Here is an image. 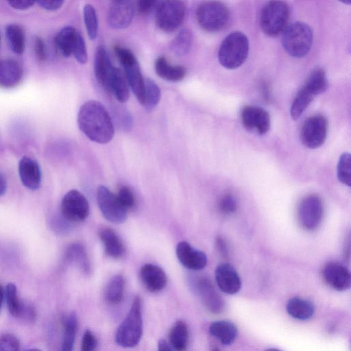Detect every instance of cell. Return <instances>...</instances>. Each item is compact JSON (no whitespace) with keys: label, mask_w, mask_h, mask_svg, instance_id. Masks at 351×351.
Returning <instances> with one entry per match:
<instances>
[{"label":"cell","mask_w":351,"mask_h":351,"mask_svg":"<svg viewBox=\"0 0 351 351\" xmlns=\"http://www.w3.org/2000/svg\"><path fill=\"white\" fill-rule=\"evenodd\" d=\"M81 132L90 141L100 144L110 142L114 134L111 117L99 101L90 100L83 104L77 114Z\"/></svg>","instance_id":"obj_1"},{"label":"cell","mask_w":351,"mask_h":351,"mask_svg":"<svg viewBox=\"0 0 351 351\" xmlns=\"http://www.w3.org/2000/svg\"><path fill=\"white\" fill-rule=\"evenodd\" d=\"M142 301L136 296L132 302L130 311L118 327L115 341L123 348L136 346L143 335Z\"/></svg>","instance_id":"obj_2"},{"label":"cell","mask_w":351,"mask_h":351,"mask_svg":"<svg viewBox=\"0 0 351 351\" xmlns=\"http://www.w3.org/2000/svg\"><path fill=\"white\" fill-rule=\"evenodd\" d=\"M249 52V41L241 32H233L222 41L218 51L220 64L228 69H234L243 64Z\"/></svg>","instance_id":"obj_3"},{"label":"cell","mask_w":351,"mask_h":351,"mask_svg":"<svg viewBox=\"0 0 351 351\" xmlns=\"http://www.w3.org/2000/svg\"><path fill=\"white\" fill-rule=\"evenodd\" d=\"M313 37V32L307 24L295 22L282 32V44L291 56L302 58L311 50Z\"/></svg>","instance_id":"obj_4"},{"label":"cell","mask_w":351,"mask_h":351,"mask_svg":"<svg viewBox=\"0 0 351 351\" xmlns=\"http://www.w3.org/2000/svg\"><path fill=\"white\" fill-rule=\"evenodd\" d=\"M229 19L228 7L218 0L204 1L196 10V19L199 25L208 32L222 30L228 25Z\"/></svg>","instance_id":"obj_5"},{"label":"cell","mask_w":351,"mask_h":351,"mask_svg":"<svg viewBox=\"0 0 351 351\" xmlns=\"http://www.w3.org/2000/svg\"><path fill=\"white\" fill-rule=\"evenodd\" d=\"M289 14V7L283 0L269 1L260 16V26L263 33L271 37L278 36L286 28Z\"/></svg>","instance_id":"obj_6"},{"label":"cell","mask_w":351,"mask_h":351,"mask_svg":"<svg viewBox=\"0 0 351 351\" xmlns=\"http://www.w3.org/2000/svg\"><path fill=\"white\" fill-rule=\"evenodd\" d=\"M114 51L123 68V73L138 102L142 104L144 94V78L138 62L134 53L128 49L116 45Z\"/></svg>","instance_id":"obj_7"},{"label":"cell","mask_w":351,"mask_h":351,"mask_svg":"<svg viewBox=\"0 0 351 351\" xmlns=\"http://www.w3.org/2000/svg\"><path fill=\"white\" fill-rule=\"evenodd\" d=\"M185 13L182 0H163L156 11V25L164 32H173L182 24Z\"/></svg>","instance_id":"obj_8"},{"label":"cell","mask_w":351,"mask_h":351,"mask_svg":"<svg viewBox=\"0 0 351 351\" xmlns=\"http://www.w3.org/2000/svg\"><path fill=\"white\" fill-rule=\"evenodd\" d=\"M297 214L298 222L304 230L317 229L324 216L322 199L315 194L304 197L298 205Z\"/></svg>","instance_id":"obj_9"},{"label":"cell","mask_w":351,"mask_h":351,"mask_svg":"<svg viewBox=\"0 0 351 351\" xmlns=\"http://www.w3.org/2000/svg\"><path fill=\"white\" fill-rule=\"evenodd\" d=\"M98 206L103 216L110 222L120 224L128 217V210L120 203L117 195L104 186H99L96 195Z\"/></svg>","instance_id":"obj_10"},{"label":"cell","mask_w":351,"mask_h":351,"mask_svg":"<svg viewBox=\"0 0 351 351\" xmlns=\"http://www.w3.org/2000/svg\"><path fill=\"white\" fill-rule=\"evenodd\" d=\"M328 121L321 115H313L303 123L300 131V139L304 146L316 149L322 146L326 138Z\"/></svg>","instance_id":"obj_11"},{"label":"cell","mask_w":351,"mask_h":351,"mask_svg":"<svg viewBox=\"0 0 351 351\" xmlns=\"http://www.w3.org/2000/svg\"><path fill=\"white\" fill-rule=\"evenodd\" d=\"M89 204L86 197L77 190L68 191L61 202L62 217L70 222L84 221L89 214Z\"/></svg>","instance_id":"obj_12"},{"label":"cell","mask_w":351,"mask_h":351,"mask_svg":"<svg viewBox=\"0 0 351 351\" xmlns=\"http://www.w3.org/2000/svg\"><path fill=\"white\" fill-rule=\"evenodd\" d=\"M241 119L243 125L249 131L264 134L270 128V116L267 111L261 107H243L241 112Z\"/></svg>","instance_id":"obj_13"},{"label":"cell","mask_w":351,"mask_h":351,"mask_svg":"<svg viewBox=\"0 0 351 351\" xmlns=\"http://www.w3.org/2000/svg\"><path fill=\"white\" fill-rule=\"evenodd\" d=\"M322 276L325 282L333 289L343 291L350 287V271L339 262L330 261L327 263L322 269Z\"/></svg>","instance_id":"obj_14"},{"label":"cell","mask_w":351,"mask_h":351,"mask_svg":"<svg viewBox=\"0 0 351 351\" xmlns=\"http://www.w3.org/2000/svg\"><path fill=\"white\" fill-rule=\"evenodd\" d=\"M195 289L205 307L213 313H220L224 308V301L212 282L206 277H199Z\"/></svg>","instance_id":"obj_15"},{"label":"cell","mask_w":351,"mask_h":351,"mask_svg":"<svg viewBox=\"0 0 351 351\" xmlns=\"http://www.w3.org/2000/svg\"><path fill=\"white\" fill-rule=\"evenodd\" d=\"M176 254L180 263L189 269L200 270L207 264V256L205 253L194 248L186 241L178 243Z\"/></svg>","instance_id":"obj_16"},{"label":"cell","mask_w":351,"mask_h":351,"mask_svg":"<svg viewBox=\"0 0 351 351\" xmlns=\"http://www.w3.org/2000/svg\"><path fill=\"white\" fill-rule=\"evenodd\" d=\"M215 280L219 288L230 295L238 293L241 287V280L235 268L230 264L219 265L215 271Z\"/></svg>","instance_id":"obj_17"},{"label":"cell","mask_w":351,"mask_h":351,"mask_svg":"<svg viewBox=\"0 0 351 351\" xmlns=\"http://www.w3.org/2000/svg\"><path fill=\"white\" fill-rule=\"evenodd\" d=\"M134 18V8L127 0H117L108 12L107 21L114 29H123L130 25Z\"/></svg>","instance_id":"obj_18"},{"label":"cell","mask_w":351,"mask_h":351,"mask_svg":"<svg viewBox=\"0 0 351 351\" xmlns=\"http://www.w3.org/2000/svg\"><path fill=\"white\" fill-rule=\"evenodd\" d=\"M19 173L21 183L26 188L35 191L40 187L41 171L35 160L23 156L19 162Z\"/></svg>","instance_id":"obj_19"},{"label":"cell","mask_w":351,"mask_h":351,"mask_svg":"<svg viewBox=\"0 0 351 351\" xmlns=\"http://www.w3.org/2000/svg\"><path fill=\"white\" fill-rule=\"evenodd\" d=\"M140 276L145 288L151 292L162 291L167 285V276L164 270L154 264H145L141 268Z\"/></svg>","instance_id":"obj_20"},{"label":"cell","mask_w":351,"mask_h":351,"mask_svg":"<svg viewBox=\"0 0 351 351\" xmlns=\"http://www.w3.org/2000/svg\"><path fill=\"white\" fill-rule=\"evenodd\" d=\"M21 64L14 59L0 60V87L11 88L17 86L23 77Z\"/></svg>","instance_id":"obj_21"},{"label":"cell","mask_w":351,"mask_h":351,"mask_svg":"<svg viewBox=\"0 0 351 351\" xmlns=\"http://www.w3.org/2000/svg\"><path fill=\"white\" fill-rule=\"evenodd\" d=\"M114 68L106 49L98 46L94 58V73L97 81L105 90Z\"/></svg>","instance_id":"obj_22"},{"label":"cell","mask_w":351,"mask_h":351,"mask_svg":"<svg viewBox=\"0 0 351 351\" xmlns=\"http://www.w3.org/2000/svg\"><path fill=\"white\" fill-rule=\"evenodd\" d=\"M106 90L120 102H125L130 95L129 84L124 73L114 67Z\"/></svg>","instance_id":"obj_23"},{"label":"cell","mask_w":351,"mask_h":351,"mask_svg":"<svg viewBox=\"0 0 351 351\" xmlns=\"http://www.w3.org/2000/svg\"><path fill=\"white\" fill-rule=\"evenodd\" d=\"M208 331L211 336L219 340L223 345L232 344L238 335L237 326L228 320H219L211 323Z\"/></svg>","instance_id":"obj_24"},{"label":"cell","mask_w":351,"mask_h":351,"mask_svg":"<svg viewBox=\"0 0 351 351\" xmlns=\"http://www.w3.org/2000/svg\"><path fill=\"white\" fill-rule=\"evenodd\" d=\"M154 69L158 76L169 82L181 81L186 74V69L184 66L171 65L163 56L156 60Z\"/></svg>","instance_id":"obj_25"},{"label":"cell","mask_w":351,"mask_h":351,"mask_svg":"<svg viewBox=\"0 0 351 351\" xmlns=\"http://www.w3.org/2000/svg\"><path fill=\"white\" fill-rule=\"evenodd\" d=\"M80 32L72 26L62 28L55 38V45L58 52L67 58L72 55Z\"/></svg>","instance_id":"obj_26"},{"label":"cell","mask_w":351,"mask_h":351,"mask_svg":"<svg viewBox=\"0 0 351 351\" xmlns=\"http://www.w3.org/2000/svg\"><path fill=\"white\" fill-rule=\"evenodd\" d=\"M106 254L113 258H119L124 253V246L119 235L111 228H105L99 231Z\"/></svg>","instance_id":"obj_27"},{"label":"cell","mask_w":351,"mask_h":351,"mask_svg":"<svg viewBox=\"0 0 351 351\" xmlns=\"http://www.w3.org/2000/svg\"><path fill=\"white\" fill-rule=\"evenodd\" d=\"M66 260L86 274L90 272V263L83 245L73 243L69 245L65 254Z\"/></svg>","instance_id":"obj_28"},{"label":"cell","mask_w":351,"mask_h":351,"mask_svg":"<svg viewBox=\"0 0 351 351\" xmlns=\"http://www.w3.org/2000/svg\"><path fill=\"white\" fill-rule=\"evenodd\" d=\"M286 309L290 316L298 320H307L315 313V306L311 301L298 297L289 299Z\"/></svg>","instance_id":"obj_29"},{"label":"cell","mask_w":351,"mask_h":351,"mask_svg":"<svg viewBox=\"0 0 351 351\" xmlns=\"http://www.w3.org/2000/svg\"><path fill=\"white\" fill-rule=\"evenodd\" d=\"M189 342V330L183 320L177 321L170 330L169 343L173 350L182 351L186 350Z\"/></svg>","instance_id":"obj_30"},{"label":"cell","mask_w":351,"mask_h":351,"mask_svg":"<svg viewBox=\"0 0 351 351\" xmlns=\"http://www.w3.org/2000/svg\"><path fill=\"white\" fill-rule=\"evenodd\" d=\"M5 37L10 49L16 54H22L25 48V35L18 24L8 25L5 28Z\"/></svg>","instance_id":"obj_31"},{"label":"cell","mask_w":351,"mask_h":351,"mask_svg":"<svg viewBox=\"0 0 351 351\" xmlns=\"http://www.w3.org/2000/svg\"><path fill=\"white\" fill-rule=\"evenodd\" d=\"M125 279L119 274L115 275L107 283L104 291L106 302L111 304H117L123 298Z\"/></svg>","instance_id":"obj_32"},{"label":"cell","mask_w":351,"mask_h":351,"mask_svg":"<svg viewBox=\"0 0 351 351\" xmlns=\"http://www.w3.org/2000/svg\"><path fill=\"white\" fill-rule=\"evenodd\" d=\"M193 35L188 29H182L170 43V49L177 56L186 55L191 49Z\"/></svg>","instance_id":"obj_33"},{"label":"cell","mask_w":351,"mask_h":351,"mask_svg":"<svg viewBox=\"0 0 351 351\" xmlns=\"http://www.w3.org/2000/svg\"><path fill=\"white\" fill-rule=\"evenodd\" d=\"M304 87L314 96L324 93L328 88V81L324 70L315 69L308 77Z\"/></svg>","instance_id":"obj_34"},{"label":"cell","mask_w":351,"mask_h":351,"mask_svg":"<svg viewBox=\"0 0 351 351\" xmlns=\"http://www.w3.org/2000/svg\"><path fill=\"white\" fill-rule=\"evenodd\" d=\"M314 95L306 88H303L296 95L290 109V114L293 120H297L307 108L314 99Z\"/></svg>","instance_id":"obj_35"},{"label":"cell","mask_w":351,"mask_h":351,"mask_svg":"<svg viewBox=\"0 0 351 351\" xmlns=\"http://www.w3.org/2000/svg\"><path fill=\"white\" fill-rule=\"evenodd\" d=\"M77 317L74 312L71 313L65 319L64 336L62 344V350L71 351L75 342L77 328Z\"/></svg>","instance_id":"obj_36"},{"label":"cell","mask_w":351,"mask_h":351,"mask_svg":"<svg viewBox=\"0 0 351 351\" xmlns=\"http://www.w3.org/2000/svg\"><path fill=\"white\" fill-rule=\"evenodd\" d=\"M160 99V90L156 82L149 78H144V94L142 106L147 110H152Z\"/></svg>","instance_id":"obj_37"},{"label":"cell","mask_w":351,"mask_h":351,"mask_svg":"<svg viewBox=\"0 0 351 351\" xmlns=\"http://www.w3.org/2000/svg\"><path fill=\"white\" fill-rule=\"evenodd\" d=\"M4 298L5 300L9 313L14 317H19L23 302H21L17 293L16 285L12 283H8L4 289Z\"/></svg>","instance_id":"obj_38"},{"label":"cell","mask_w":351,"mask_h":351,"mask_svg":"<svg viewBox=\"0 0 351 351\" xmlns=\"http://www.w3.org/2000/svg\"><path fill=\"white\" fill-rule=\"evenodd\" d=\"M83 16L88 35L90 39L94 40L98 32V21L96 11L92 5H85Z\"/></svg>","instance_id":"obj_39"},{"label":"cell","mask_w":351,"mask_h":351,"mask_svg":"<svg viewBox=\"0 0 351 351\" xmlns=\"http://www.w3.org/2000/svg\"><path fill=\"white\" fill-rule=\"evenodd\" d=\"M337 178L343 184H351V156L349 153L341 155L337 165Z\"/></svg>","instance_id":"obj_40"},{"label":"cell","mask_w":351,"mask_h":351,"mask_svg":"<svg viewBox=\"0 0 351 351\" xmlns=\"http://www.w3.org/2000/svg\"><path fill=\"white\" fill-rule=\"evenodd\" d=\"M218 208L219 211L225 215L234 213L238 208L237 198L230 193L223 194L219 199Z\"/></svg>","instance_id":"obj_41"},{"label":"cell","mask_w":351,"mask_h":351,"mask_svg":"<svg viewBox=\"0 0 351 351\" xmlns=\"http://www.w3.org/2000/svg\"><path fill=\"white\" fill-rule=\"evenodd\" d=\"M122 206L127 210L132 208L135 205V197L132 190L126 186H121L117 195Z\"/></svg>","instance_id":"obj_42"},{"label":"cell","mask_w":351,"mask_h":351,"mask_svg":"<svg viewBox=\"0 0 351 351\" xmlns=\"http://www.w3.org/2000/svg\"><path fill=\"white\" fill-rule=\"evenodd\" d=\"M72 55L74 56L75 60L80 64H85L88 60L87 51L84 40L80 33L75 47L73 50Z\"/></svg>","instance_id":"obj_43"},{"label":"cell","mask_w":351,"mask_h":351,"mask_svg":"<svg viewBox=\"0 0 351 351\" xmlns=\"http://www.w3.org/2000/svg\"><path fill=\"white\" fill-rule=\"evenodd\" d=\"M19 348V340L14 335L7 333L0 336V350L17 351Z\"/></svg>","instance_id":"obj_44"},{"label":"cell","mask_w":351,"mask_h":351,"mask_svg":"<svg viewBox=\"0 0 351 351\" xmlns=\"http://www.w3.org/2000/svg\"><path fill=\"white\" fill-rule=\"evenodd\" d=\"M97 346V340L93 332L86 330L82 337L81 350L82 351H92L95 349Z\"/></svg>","instance_id":"obj_45"},{"label":"cell","mask_w":351,"mask_h":351,"mask_svg":"<svg viewBox=\"0 0 351 351\" xmlns=\"http://www.w3.org/2000/svg\"><path fill=\"white\" fill-rule=\"evenodd\" d=\"M41 8L49 11H55L58 10L64 0H36Z\"/></svg>","instance_id":"obj_46"},{"label":"cell","mask_w":351,"mask_h":351,"mask_svg":"<svg viewBox=\"0 0 351 351\" xmlns=\"http://www.w3.org/2000/svg\"><path fill=\"white\" fill-rule=\"evenodd\" d=\"M34 51L37 58L44 60L47 58V49L45 44L42 38L36 37L34 40Z\"/></svg>","instance_id":"obj_47"},{"label":"cell","mask_w":351,"mask_h":351,"mask_svg":"<svg viewBox=\"0 0 351 351\" xmlns=\"http://www.w3.org/2000/svg\"><path fill=\"white\" fill-rule=\"evenodd\" d=\"M7 1L12 8L23 10L32 7L36 0H7Z\"/></svg>","instance_id":"obj_48"},{"label":"cell","mask_w":351,"mask_h":351,"mask_svg":"<svg viewBox=\"0 0 351 351\" xmlns=\"http://www.w3.org/2000/svg\"><path fill=\"white\" fill-rule=\"evenodd\" d=\"M19 317L27 321H32L36 317V311L32 306L23 302Z\"/></svg>","instance_id":"obj_49"},{"label":"cell","mask_w":351,"mask_h":351,"mask_svg":"<svg viewBox=\"0 0 351 351\" xmlns=\"http://www.w3.org/2000/svg\"><path fill=\"white\" fill-rule=\"evenodd\" d=\"M158 0H137V8L139 12L148 13L156 5Z\"/></svg>","instance_id":"obj_50"},{"label":"cell","mask_w":351,"mask_h":351,"mask_svg":"<svg viewBox=\"0 0 351 351\" xmlns=\"http://www.w3.org/2000/svg\"><path fill=\"white\" fill-rule=\"evenodd\" d=\"M217 246L219 252L223 257H228V250L227 247V244L224 239L221 237H217Z\"/></svg>","instance_id":"obj_51"},{"label":"cell","mask_w":351,"mask_h":351,"mask_svg":"<svg viewBox=\"0 0 351 351\" xmlns=\"http://www.w3.org/2000/svg\"><path fill=\"white\" fill-rule=\"evenodd\" d=\"M158 347L159 350H173L169 342L165 339H160L158 342Z\"/></svg>","instance_id":"obj_52"},{"label":"cell","mask_w":351,"mask_h":351,"mask_svg":"<svg viewBox=\"0 0 351 351\" xmlns=\"http://www.w3.org/2000/svg\"><path fill=\"white\" fill-rule=\"evenodd\" d=\"M7 189V182L5 176L0 172V196L5 194Z\"/></svg>","instance_id":"obj_53"},{"label":"cell","mask_w":351,"mask_h":351,"mask_svg":"<svg viewBox=\"0 0 351 351\" xmlns=\"http://www.w3.org/2000/svg\"><path fill=\"white\" fill-rule=\"evenodd\" d=\"M4 299V289L1 285H0V309Z\"/></svg>","instance_id":"obj_54"},{"label":"cell","mask_w":351,"mask_h":351,"mask_svg":"<svg viewBox=\"0 0 351 351\" xmlns=\"http://www.w3.org/2000/svg\"><path fill=\"white\" fill-rule=\"evenodd\" d=\"M339 1L345 4H348V5H349L351 2V0H339Z\"/></svg>","instance_id":"obj_55"},{"label":"cell","mask_w":351,"mask_h":351,"mask_svg":"<svg viewBox=\"0 0 351 351\" xmlns=\"http://www.w3.org/2000/svg\"><path fill=\"white\" fill-rule=\"evenodd\" d=\"M115 1H117V0H115Z\"/></svg>","instance_id":"obj_56"}]
</instances>
